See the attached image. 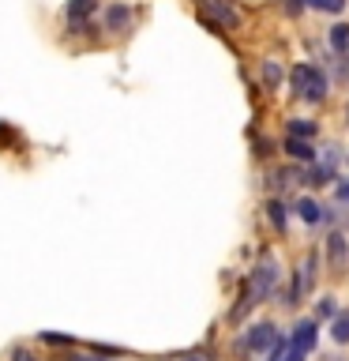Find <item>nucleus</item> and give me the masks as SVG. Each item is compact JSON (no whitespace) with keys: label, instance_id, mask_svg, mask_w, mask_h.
I'll return each instance as SVG.
<instances>
[{"label":"nucleus","instance_id":"nucleus-1","mask_svg":"<svg viewBox=\"0 0 349 361\" xmlns=\"http://www.w3.org/2000/svg\"><path fill=\"white\" fill-rule=\"evenodd\" d=\"M274 286H278V267H274V259H270V264H259V267L252 271V279H248L244 301H241V305H233L229 320H244L248 309H252V305H259V301H267Z\"/></svg>","mask_w":349,"mask_h":361},{"label":"nucleus","instance_id":"nucleus-2","mask_svg":"<svg viewBox=\"0 0 349 361\" xmlns=\"http://www.w3.org/2000/svg\"><path fill=\"white\" fill-rule=\"evenodd\" d=\"M289 79H293V90H297L304 102H323L326 98V75L315 64H297Z\"/></svg>","mask_w":349,"mask_h":361},{"label":"nucleus","instance_id":"nucleus-3","mask_svg":"<svg viewBox=\"0 0 349 361\" xmlns=\"http://www.w3.org/2000/svg\"><path fill=\"white\" fill-rule=\"evenodd\" d=\"M278 343V327L274 324H255L244 338V350H255V354H267L270 346Z\"/></svg>","mask_w":349,"mask_h":361},{"label":"nucleus","instance_id":"nucleus-4","mask_svg":"<svg viewBox=\"0 0 349 361\" xmlns=\"http://www.w3.org/2000/svg\"><path fill=\"white\" fill-rule=\"evenodd\" d=\"M94 8H98V0H72V4H68V34H83L87 16Z\"/></svg>","mask_w":349,"mask_h":361},{"label":"nucleus","instance_id":"nucleus-5","mask_svg":"<svg viewBox=\"0 0 349 361\" xmlns=\"http://www.w3.org/2000/svg\"><path fill=\"white\" fill-rule=\"evenodd\" d=\"M203 8H207L210 16H214V23H222L225 30H233L236 23H241V11H236L229 0H203Z\"/></svg>","mask_w":349,"mask_h":361},{"label":"nucleus","instance_id":"nucleus-6","mask_svg":"<svg viewBox=\"0 0 349 361\" xmlns=\"http://www.w3.org/2000/svg\"><path fill=\"white\" fill-rule=\"evenodd\" d=\"M315 338H319V331H315V320H300L297 327H293V338H289V343L308 354V350L315 346Z\"/></svg>","mask_w":349,"mask_h":361},{"label":"nucleus","instance_id":"nucleus-7","mask_svg":"<svg viewBox=\"0 0 349 361\" xmlns=\"http://www.w3.org/2000/svg\"><path fill=\"white\" fill-rule=\"evenodd\" d=\"M326 259H331V267H334V271H342V267H345L349 248H345V237H342V233H331V237H326Z\"/></svg>","mask_w":349,"mask_h":361},{"label":"nucleus","instance_id":"nucleus-8","mask_svg":"<svg viewBox=\"0 0 349 361\" xmlns=\"http://www.w3.org/2000/svg\"><path fill=\"white\" fill-rule=\"evenodd\" d=\"M286 151H289L293 158H300V162H312V158H315L312 143H308V140H300V135H289V140H286Z\"/></svg>","mask_w":349,"mask_h":361},{"label":"nucleus","instance_id":"nucleus-9","mask_svg":"<svg viewBox=\"0 0 349 361\" xmlns=\"http://www.w3.org/2000/svg\"><path fill=\"white\" fill-rule=\"evenodd\" d=\"M331 338L338 346L349 343V312H334V324H331Z\"/></svg>","mask_w":349,"mask_h":361},{"label":"nucleus","instance_id":"nucleus-10","mask_svg":"<svg viewBox=\"0 0 349 361\" xmlns=\"http://www.w3.org/2000/svg\"><path fill=\"white\" fill-rule=\"evenodd\" d=\"M297 214H300V219L308 222V226H315V222L323 219V207H319L315 200H300V203H297Z\"/></svg>","mask_w":349,"mask_h":361},{"label":"nucleus","instance_id":"nucleus-11","mask_svg":"<svg viewBox=\"0 0 349 361\" xmlns=\"http://www.w3.org/2000/svg\"><path fill=\"white\" fill-rule=\"evenodd\" d=\"M128 16H132V11H128V8H120V4H113V8L106 11V27H109V30H120V27H128Z\"/></svg>","mask_w":349,"mask_h":361},{"label":"nucleus","instance_id":"nucleus-12","mask_svg":"<svg viewBox=\"0 0 349 361\" xmlns=\"http://www.w3.org/2000/svg\"><path fill=\"white\" fill-rule=\"evenodd\" d=\"M267 219L274 222V230H278V233H286V207H281L278 200H270V203H267Z\"/></svg>","mask_w":349,"mask_h":361},{"label":"nucleus","instance_id":"nucleus-13","mask_svg":"<svg viewBox=\"0 0 349 361\" xmlns=\"http://www.w3.org/2000/svg\"><path fill=\"white\" fill-rule=\"evenodd\" d=\"M331 45L338 53L349 49V27H345V23H334V27H331Z\"/></svg>","mask_w":349,"mask_h":361},{"label":"nucleus","instance_id":"nucleus-14","mask_svg":"<svg viewBox=\"0 0 349 361\" xmlns=\"http://www.w3.org/2000/svg\"><path fill=\"white\" fill-rule=\"evenodd\" d=\"M259 75H263V87H270V90H274V87L281 83V68H278V61H267V64H263V72H259Z\"/></svg>","mask_w":349,"mask_h":361},{"label":"nucleus","instance_id":"nucleus-15","mask_svg":"<svg viewBox=\"0 0 349 361\" xmlns=\"http://www.w3.org/2000/svg\"><path fill=\"white\" fill-rule=\"evenodd\" d=\"M289 135H300V140H312V135H315V121H289Z\"/></svg>","mask_w":349,"mask_h":361},{"label":"nucleus","instance_id":"nucleus-16","mask_svg":"<svg viewBox=\"0 0 349 361\" xmlns=\"http://www.w3.org/2000/svg\"><path fill=\"white\" fill-rule=\"evenodd\" d=\"M308 4L319 8V11H334V16H338V11L345 8V0H308Z\"/></svg>","mask_w":349,"mask_h":361},{"label":"nucleus","instance_id":"nucleus-17","mask_svg":"<svg viewBox=\"0 0 349 361\" xmlns=\"http://www.w3.org/2000/svg\"><path fill=\"white\" fill-rule=\"evenodd\" d=\"M315 312H319L323 320H326V316H334V312H338V301H334V298H323V301H319V309H315Z\"/></svg>","mask_w":349,"mask_h":361},{"label":"nucleus","instance_id":"nucleus-18","mask_svg":"<svg viewBox=\"0 0 349 361\" xmlns=\"http://www.w3.org/2000/svg\"><path fill=\"white\" fill-rule=\"evenodd\" d=\"M42 338H45V343H53V346H68V343H72L68 335H56V331H42Z\"/></svg>","mask_w":349,"mask_h":361},{"label":"nucleus","instance_id":"nucleus-19","mask_svg":"<svg viewBox=\"0 0 349 361\" xmlns=\"http://www.w3.org/2000/svg\"><path fill=\"white\" fill-rule=\"evenodd\" d=\"M304 8H308V0H286V11H289V16H300Z\"/></svg>","mask_w":349,"mask_h":361},{"label":"nucleus","instance_id":"nucleus-20","mask_svg":"<svg viewBox=\"0 0 349 361\" xmlns=\"http://www.w3.org/2000/svg\"><path fill=\"white\" fill-rule=\"evenodd\" d=\"M334 196L342 200V203H349V180H338V185H334Z\"/></svg>","mask_w":349,"mask_h":361},{"label":"nucleus","instance_id":"nucleus-21","mask_svg":"<svg viewBox=\"0 0 349 361\" xmlns=\"http://www.w3.org/2000/svg\"><path fill=\"white\" fill-rule=\"evenodd\" d=\"M11 361H38V357L27 354V350H11Z\"/></svg>","mask_w":349,"mask_h":361},{"label":"nucleus","instance_id":"nucleus-22","mask_svg":"<svg viewBox=\"0 0 349 361\" xmlns=\"http://www.w3.org/2000/svg\"><path fill=\"white\" fill-rule=\"evenodd\" d=\"M68 361H101V357H94V354H90V357H87V354H75V357H68Z\"/></svg>","mask_w":349,"mask_h":361},{"label":"nucleus","instance_id":"nucleus-23","mask_svg":"<svg viewBox=\"0 0 349 361\" xmlns=\"http://www.w3.org/2000/svg\"><path fill=\"white\" fill-rule=\"evenodd\" d=\"M184 361H203V357H199V354H188V357H184Z\"/></svg>","mask_w":349,"mask_h":361}]
</instances>
